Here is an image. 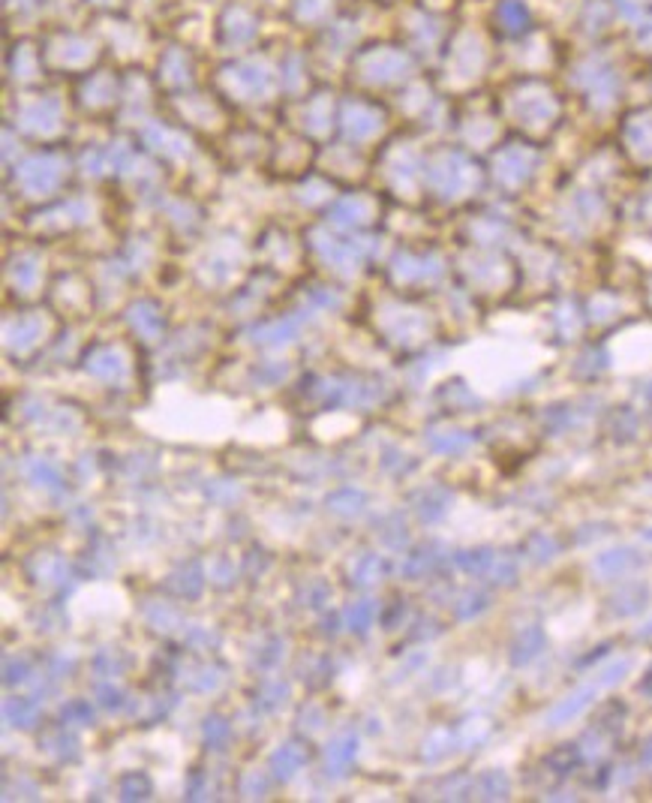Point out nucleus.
Here are the masks:
<instances>
[{
    "mask_svg": "<svg viewBox=\"0 0 652 803\" xmlns=\"http://www.w3.org/2000/svg\"><path fill=\"white\" fill-rule=\"evenodd\" d=\"M58 61H66V63H82V61H87L91 58V49H87V42H82V39H63L61 45H58Z\"/></svg>",
    "mask_w": 652,
    "mask_h": 803,
    "instance_id": "nucleus-3",
    "label": "nucleus"
},
{
    "mask_svg": "<svg viewBox=\"0 0 652 803\" xmlns=\"http://www.w3.org/2000/svg\"><path fill=\"white\" fill-rule=\"evenodd\" d=\"M25 118L33 123V127H39V121L51 123L54 118H58V103H54V99H46V103H37V106H30V109L25 111Z\"/></svg>",
    "mask_w": 652,
    "mask_h": 803,
    "instance_id": "nucleus-4",
    "label": "nucleus"
},
{
    "mask_svg": "<svg viewBox=\"0 0 652 803\" xmlns=\"http://www.w3.org/2000/svg\"><path fill=\"white\" fill-rule=\"evenodd\" d=\"M232 73H234V82L244 87V94H262V90H268V82H271L265 63H244Z\"/></svg>",
    "mask_w": 652,
    "mask_h": 803,
    "instance_id": "nucleus-2",
    "label": "nucleus"
},
{
    "mask_svg": "<svg viewBox=\"0 0 652 803\" xmlns=\"http://www.w3.org/2000/svg\"><path fill=\"white\" fill-rule=\"evenodd\" d=\"M406 70H409L406 58H400L394 51H376V54H370V58H364V73H367V78H373V82H388V78H397Z\"/></svg>",
    "mask_w": 652,
    "mask_h": 803,
    "instance_id": "nucleus-1",
    "label": "nucleus"
},
{
    "mask_svg": "<svg viewBox=\"0 0 652 803\" xmlns=\"http://www.w3.org/2000/svg\"><path fill=\"white\" fill-rule=\"evenodd\" d=\"M325 6H328V0H303V4H301V16L316 18V16L325 13Z\"/></svg>",
    "mask_w": 652,
    "mask_h": 803,
    "instance_id": "nucleus-5",
    "label": "nucleus"
},
{
    "mask_svg": "<svg viewBox=\"0 0 652 803\" xmlns=\"http://www.w3.org/2000/svg\"><path fill=\"white\" fill-rule=\"evenodd\" d=\"M99 4H108V0H99Z\"/></svg>",
    "mask_w": 652,
    "mask_h": 803,
    "instance_id": "nucleus-7",
    "label": "nucleus"
},
{
    "mask_svg": "<svg viewBox=\"0 0 652 803\" xmlns=\"http://www.w3.org/2000/svg\"><path fill=\"white\" fill-rule=\"evenodd\" d=\"M18 54H21V61L15 58V73L21 70V75H30V73H33V63H30V51H27V49H21Z\"/></svg>",
    "mask_w": 652,
    "mask_h": 803,
    "instance_id": "nucleus-6",
    "label": "nucleus"
}]
</instances>
